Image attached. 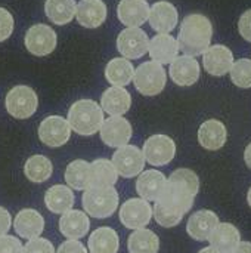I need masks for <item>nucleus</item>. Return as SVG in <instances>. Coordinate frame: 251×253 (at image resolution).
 I'll list each match as a JSON object with an SVG mask.
<instances>
[{
    "label": "nucleus",
    "instance_id": "1",
    "mask_svg": "<svg viewBox=\"0 0 251 253\" xmlns=\"http://www.w3.org/2000/svg\"><path fill=\"white\" fill-rule=\"evenodd\" d=\"M200 191V178L191 169H178L166 181L161 196L152 208L157 224L172 228L180 224L183 215L191 211Z\"/></svg>",
    "mask_w": 251,
    "mask_h": 253
},
{
    "label": "nucleus",
    "instance_id": "2",
    "mask_svg": "<svg viewBox=\"0 0 251 253\" xmlns=\"http://www.w3.org/2000/svg\"><path fill=\"white\" fill-rule=\"evenodd\" d=\"M212 37L213 25L210 19L201 13H191L182 21L176 42L183 55L198 56L210 47Z\"/></svg>",
    "mask_w": 251,
    "mask_h": 253
},
{
    "label": "nucleus",
    "instance_id": "3",
    "mask_svg": "<svg viewBox=\"0 0 251 253\" xmlns=\"http://www.w3.org/2000/svg\"><path fill=\"white\" fill-rule=\"evenodd\" d=\"M104 111L93 99H78L68 110L67 122L71 130L81 136L95 135L104 123Z\"/></svg>",
    "mask_w": 251,
    "mask_h": 253
},
{
    "label": "nucleus",
    "instance_id": "4",
    "mask_svg": "<svg viewBox=\"0 0 251 253\" xmlns=\"http://www.w3.org/2000/svg\"><path fill=\"white\" fill-rule=\"evenodd\" d=\"M81 203L89 216L107 219L118 208V193L114 187H90L84 190Z\"/></svg>",
    "mask_w": 251,
    "mask_h": 253
},
{
    "label": "nucleus",
    "instance_id": "5",
    "mask_svg": "<svg viewBox=\"0 0 251 253\" xmlns=\"http://www.w3.org/2000/svg\"><path fill=\"white\" fill-rule=\"evenodd\" d=\"M167 73L161 64L155 61H146L135 68L133 83L139 93L145 96H155L166 87Z\"/></svg>",
    "mask_w": 251,
    "mask_h": 253
},
{
    "label": "nucleus",
    "instance_id": "6",
    "mask_svg": "<svg viewBox=\"0 0 251 253\" xmlns=\"http://www.w3.org/2000/svg\"><path fill=\"white\" fill-rule=\"evenodd\" d=\"M6 110L7 113L19 120L30 119L38 108V96L33 87L25 84H18L12 87L6 95Z\"/></svg>",
    "mask_w": 251,
    "mask_h": 253
},
{
    "label": "nucleus",
    "instance_id": "7",
    "mask_svg": "<svg viewBox=\"0 0 251 253\" xmlns=\"http://www.w3.org/2000/svg\"><path fill=\"white\" fill-rule=\"evenodd\" d=\"M142 154L149 165L166 166L176 156V144L167 135H152L145 141Z\"/></svg>",
    "mask_w": 251,
    "mask_h": 253
},
{
    "label": "nucleus",
    "instance_id": "8",
    "mask_svg": "<svg viewBox=\"0 0 251 253\" xmlns=\"http://www.w3.org/2000/svg\"><path fill=\"white\" fill-rule=\"evenodd\" d=\"M148 34L139 27H127L126 30L120 31L117 37V49L123 58L129 61L141 59L148 52Z\"/></svg>",
    "mask_w": 251,
    "mask_h": 253
},
{
    "label": "nucleus",
    "instance_id": "9",
    "mask_svg": "<svg viewBox=\"0 0 251 253\" xmlns=\"http://www.w3.org/2000/svg\"><path fill=\"white\" fill-rule=\"evenodd\" d=\"M25 47L36 56H46L52 53L58 44V36L53 28L46 24H36L28 28L25 39Z\"/></svg>",
    "mask_w": 251,
    "mask_h": 253
},
{
    "label": "nucleus",
    "instance_id": "10",
    "mask_svg": "<svg viewBox=\"0 0 251 253\" xmlns=\"http://www.w3.org/2000/svg\"><path fill=\"white\" fill-rule=\"evenodd\" d=\"M112 165L117 173L123 178H133L143 172L145 169V159L142 151L135 145H124L117 148L112 156Z\"/></svg>",
    "mask_w": 251,
    "mask_h": 253
},
{
    "label": "nucleus",
    "instance_id": "11",
    "mask_svg": "<svg viewBox=\"0 0 251 253\" xmlns=\"http://www.w3.org/2000/svg\"><path fill=\"white\" fill-rule=\"evenodd\" d=\"M70 136H71V126L61 116H49L43 119L38 126L40 141L50 148H59L65 145L70 141Z\"/></svg>",
    "mask_w": 251,
    "mask_h": 253
},
{
    "label": "nucleus",
    "instance_id": "12",
    "mask_svg": "<svg viewBox=\"0 0 251 253\" xmlns=\"http://www.w3.org/2000/svg\"><path fill=\"white\" fill-rule=\"evenodd\" d=\"M152 218V208L143 199H129L120 208V221L129 230L145 228Z\"/></svg>",
    "mask_w": 251,
    "mask_h": 253
},
{
    "label": "nucleus",
    "instance_id": "13",
    "mask_svg": "<svg viewBox=\"0 0 251 253\" xmlns=\"http://www.w3.org/2000/svg\"><path fill=\"white\" fill-rule=\"evenodd\" d=\"M99 132H101V139L104 141V144L112 148H120V147L127 145L133 135L130 122L124 119L123 116H115V117H109L104 120Z\"/></svg>",
    "mask_w": 251,
    "mask_h": 253
},
{
    "label": "nucleus",
    "instance_id": "14",
    "mask_svg": "<svg viewBox=\"0 0 251 253\" xmlns=\"http://www.w3.org/2000/svg\"><path fill=\"white\" fill-rule=\"evenodd\" d=\"M148 21L154 31L160 34H169L176 28L179 22V13L170 1L161 0L149 6Z\"/></svg>",
    "mask_w": 251,
    "mask_h": 253
},
{
    "label": "nucleus",
    "instance_id": "15",
    "mask_svg": "<svg viewBox=\"0 0 251 253\" xmlns=\"http://www.w3.org/2000/svg\"><path fill=\"white\" fill-rule=\"evenodd\" d=\"M234 64V55L232 50L223 44H215L210 46L203 53V65L204 70L216 77L225 76L229 73L231 67Z\"/></svg>",
    "mask_w": 251,
    "mask_h": 253
},
{
    "label": "nucleus",
    "instance_id": "16",
    "mask_svg": "<svg viewBox=\"0 0 251 253\" xmlns=\"http://www.w3.org/2000/svg\"><path fill=\"white\" fill-rule=\"evenodd\" d=\"M200 64L194 56L182 55L170 62L169 74L178 86H192L200 79Z\"/></svg>",
    "mask_w": 251,
    "mask_h": 253
},
{
    "label": "nucleus",
    "instance_id": "17",
    "mask_svg": "<svg viewBox=\"0 0 251 253\" xmlns=\"http://www.w3.org/2000/svg\"><path fill=\"white\" fill-rule=\"evenodd\" d=\"M219 218L215 212L203 209L191 215L186 224L188 234L197 242H206L210 239L215 228L219 225Z\"/></svg>",
    "mask_w": 251,
    "mask_h": 253
},
{
    "label": "nucleus",
    "instance_id": "18",
    "mask_svg": "<svg viewBox=\"0 0 251 253\" xmlns=\"http://www.w3.org/2000/svg\"><path fill=\"white\" fill-rule=\"evenodd\" d=\"M13 228L22 239H36L44 230V218L36 209H22L13 219Z\"/></svg>",
    "mask_w": 251,
    "mask_h": 253
},
{
    "label": "nucleus",
    "instance_id": "19",
    "mask_svg": "<svg viewBox=\"0 0 251 253\" xmlns=\"http://www.w3.org/2000/svg\"><path fill=\"white\" fill-rule=\"evenodd\" d=\"M90 228V221L86 212L83 211H68L62 213L59 219V231L68 240H80L83 239Z\"/></svg>",
    "mask_w": 251,
    "mask_h": 253
},
{
    "label": "nucleus",
    "instance_id": "20",
    "mask_svg": "<svg viewBox=\"0 0 251 253\" xmlns=\"http://www.w3.org/2000/svg\"><path fill=\"white\" fill-rule=\"evenodd\" d=\"M75 18L84 28H98L107 19V6L102 0H80L75 7Z\"/></svg>",
    "mask_w": 251,
    "mask_h": 253
},
{
    "label": "nucleus",
    "instance_id": "21",
    "mask_svg": "<svg viewBox=\"0 0 251 253\" xmlns=\"http://www.w3.org/2000/svg\"><path fill=\"white\" fill-rule=\"evenodd\" d=\"M149 4L146 0H121L117 6V18L126 27H141L148 21Z\"/></svg>",
    "mask_w": 251,
    "mask_h": 253
},
{
    "label": "nucleus",
    "instance_id": "22",
    "mask_svg": "<svg viewBox=\"0 0 251 253\" xmlns=\"http://www.w3.org/2000/svg\"><path fill=\"white\" fill-rule=\"evenodd\" d=\"M228 132L220 120H206L198 129V142L209 151H217L226 144Z\"/></svg>",
    "mask_w": 251,
    "mask_h": 253
},
{
    "label": "nucleus",
    "instance_id": "23",
    "mask_svg": "<svg viewBox=\"0 0 251 253\" xmlns=\"http://www.w3.org/2000/svg\"><path fill=\"white\" fill-rule=\"evenodd\" d=\"M167 178L164 173L155 169L143 170L136 181V191L141 196V199L146 202H157V199L161 196L164 187H166Z\"/></svg>",
    "mask_w": 251,
    "mask_h": 253
},
{
    "label": "nucleus",
    "instance_id": "24",
    "mask_svg": "<svg viewBox=\"0 0 251 253\" xmlns=\"http://www.w3.org/2000/svg\"><path fill=\"white\" fill-rule=\"evenodd\" d=\"M148 53L152 61L158 64H170L178 58L179 46L173 36L170 34H157L149 40Z\"/></svg>",
    "mask_w": 251,
    "mask_h": 253
},
{
    "label": "nucleus",
    "instance_id": "25",
    "mask_svg": "<svg viewBox=\"0 0 251 253\" xmlns=\"http://www.w3.org/2000/svg\"><path fill=\"white\" fill-rule=\"evenodd\" d=\"M132 107V96L124 87L112 86L101 96V108L111 117L126 114Z\"/></svg>",
    "mask_w": 251,
    "mask_h": 253
},
{
    "label": "nucleus",
    "instance_id": "26",
    "mask_svg": "<svg viewBox=\"0 0 251 253\" xmlns=\"http://www.w3.org/2000/svg\"><path fill=\"white\" fill-rule=\"evenodd\" d=\"M210 246L220 253H232L241 243V234L238 228L229 222H219V225L212 233Z\"/></svg>",
    "mask_w": 251,
    "mask_h": 253
},
{
    "label": "nucleus",
    "instance_id": "27",
    "mask_svg": "<svg viewBox=\"0 0 251 253\" xmlns=\"http://www.w3.org/2000/svg\"><path fill=\"white\" fill-rule=\"evenodd\" d=\"M75 203V196L72 190L67 185H53L44 194V205L52 213L62 215L72 209Z\"/></svg>",
    "mask_w": 251,
    "mask_h": 253
},
{
    "label": "nucleus",
    "instance_id": "28",
    "mask_svg": "<svg viewBox=\"0 0 251 253\" xmlns=\"http://www.w3.org/2000/svg\"><path fill=\"white\" fill-rule=\"evenodd\" d=\"M90 253H117L120 249V239L111 227H99L89 237Z\"/></svg>",
    "mask_w": 251,
    "mask_h": 253
},
{
    "label": "nucleus",
    "instance_id": "29",
    "mask_svg": "<svg viewBox=\"0 0 251 253\" xmlns=\"http://www.w3.org/2000/svg\"><path fill=\"white\" fill-rule=\"evenodd\" d=\"M135 67L132 61L126 58H114L105 67V79L112 86L124 87L133 82Z\"/></svg>",
    "mask_w": 251,
    "mask_h": 253
},
{
    "label": "nucleus",
    "instance_id": "30",
    "mask_svg": "<svg viewBox=\"0 0 251 253\" xmlns=\"http://www.w3.org/2000/svg\"><path fill=\"white\" fill-rule=\"evenodd\" d=\"M75 0H46L44 13L55 25H67L75 16Z\"/></svg>",
    "mask_w": 251,
    "mask_h": 253
},
{
    "label": "nucleus",
    "instance_id": "31",
    "mask_svg": "<svg viewBox=\"0 0 251 253\" xmlns=\"http://www.w3.org/2000/svg\"><path fill=\"white\" fill-rule=\"evenodd\" d=\"M117 179L118 173L111 160L96 159L90 163V187H114Z\"/></svg>",
    "mask_w": 251,
    "mask_h": 253
},
{
    "label": "nucleus",
    "instance_id": "32",
    "mask_svg": "<svg viewBox=\"0 0 251 253\" xmlns=\"http://www.w3.org/2000/svg\"><path fill=\"white\" fill-rule=\"evenodd\" d=\"M65 182L71 190L84 191L90 187V163L74 160L65 169Z\"/></svg>",
    "mask_w": 251,
    "mask_h": 253
},
{
    "label": "nucleus",
    "instance_id": "33",
    "mask_svg": "<svg viewBox=\"0 0 251 253\" xmlns=\"http://www.w3.org/2000/svg\"><path fill=\"white\" fill-rule=\"evenodd\" d=\"M129 253H158L160 239L151 230H135L127 239Z\"/></svg>",
    "mask_w": 251,
    "mask_h": 253
},
{
    "label": "nucleus",
    "instance_id": "34",
    "mask_svg": "<svg viewBox=\"0 0 251 253\" xmlns=\"http://www.w3.org/2000/svg\"><path fill=\"white\" fill-rule=\"evenodd\" d=\"M24 173H25V178L28 181H31L34 184H43L52 176L53 165L46 156L36 154V156H31L25 162Z\"/></svg>",
    "mask_w": 251,
    "mask_h": 253
},
{
    "label": "nucleus",
    "instance_id": "35",
    "mask_svg": "<svg viewBox=\"0 0 251 253\" xmlns=\"http://www.w3.org/2000/svg\"><path fill=\"white\" fill-rule=\"evenodd\" d=\"M231 80L235 86L243 89L251 87V59H240L232 64L231 70Z\"/></svg>",
    "mask_w": 251,
    "mask_h": 253
},
{
    "label": "nucleus",
    "instance_id": "36",
    "mask_svg": "<svg viewBox=\"0 0 251 253\" xmlns=\"http://www.w3.org/2000/svg\"><path fill=\"white\" fill-rule=\"evenodd\" d=\"M22 253H55V248H53L52 242H49L47 239L36 237V239H31L25 245V248L22 249Z\"/></svg>",
    "mask_w": 251,
    "mask_h": 253
},
{
    "label": "nucleus",
    "instance_id": "37",
    "mask_svg": "<svg viewBox=\"0 0 251 253\" xmlns=\"http://www.w3.org/2000/svg\"><path fill=\"white\" fill-rule=\"evenodd\" d=\"M13 28H15V21L12 13L7 9L0 7V42L7 40L12 36Z\"/></svg>",
    "mask_w": 251,
    "mask_h": 253
},
{
    "label": "nucleus",
    "instance_id": "38",
    "mask_svg": "<svg viewBox=\"0 0 251 253\" xmlns=\"http://www.w3.org/2000/svg\"><path fill=\"white\" fill-rule=\"evenodd\" d=\"M22 243L13 236H0V253H22Z\"/></svg>",
    "mask_w": 251,
    "mask_h": 253
},
{
    "label": "nucleus",
    "instance_id": "39",
    "mask_svg": "<svg viewBox=\"0 0 251 253\" xmlns=\"http://www.w3.org/2000/svg\"><path fill=\"white\" fill-rule=\"evenodd\" d=\"M55 253H87V249L78 240H67L58 248V251H55Z\"/></svg>",
    "mask_w": 251,
    "mask_h": 253
},
{
    "label": "nucleus",
    "instance_id": "40",
    "mask_svg": "<svg viewBox=\"0 0 251 253\" xmlns=\"http://www.w3.org/2000/svg\"><path fill=\"white\" fill-rule=\"evenodd\" d=\"M238 30H240V34H241L247 42H251V9L246 10V12L240 16Z\"/></svg>",
    "mask_w": 251,
    "mask_h": 253
},
{
    "label": "nucleus",
    "instance_id": "41",
    "mask_svg": "<svg viewBox=\"0 0 251 253\" xmlns=\"http://www.w3.org/2000/svg\"><path fill=\"white\" fill-rule=\"evenodd\" d=\"M12 227V216L10 213L0 206V236H4Z\"/></svg>",
    "mask_w": 251,
    "mask_h": 253
},
{
    "label": "nucleus",
    "instance_id": "42",
    "mask_svg": "<svg viewBox=\"0 0 251 253\" xmlns=\"http://www.w3.org/2000/svg\"><path fill=\"white\" fill-rule=\"evenodd\" d=\"M232 253H251V243L250 242H241Z\"/></svg>",
    "mask_w": 251,
    "mask_h": 253
},
{
    "label": "nucleus",
    "instance_id": "43",
    "mask_svg": "<svg viewBox=\"0 0 251 253\" xmlns=\"http://www.w3.org/2000/svg\"><path fill=\"white\" fill-rule=\"evenodd\" d=\"M244 160H246L247 166L251 169V142L247 145V148L244 151Z\"/></svg>",
    "mask_w": 251,
    "mask_h": 253
},
{
    "label": "nucleus",
    "instance_id": "44",
    "mask_svg": "<svg viewBox=\"0 0 251 253\" xmlns=\"http://www.w3.org/2000/svg\"><path fill=\"white\" fill-rule=\"evenodd\" d=\"M198 253H220V252H217L216 249H213L212 246H209V248H204V249H201V251H200Z\"/></svg>",
    "mask_w": 251,
    "mask_h": 253
},
{
    "label": "nucleus",
    "instance_id": "45",
    "mask_svg": "<svg viewBox=\"0 0 251 253\" xmlns=\"http://www.w3.org/2000/svg\"><path fill=\"white\" fill-rule=\"evenodd\" d=\"M247 200H249V205H250V208H251V188L249 190V194H247Z\"/></svg>",
    "mask_w": 251,
    "mask_h": 253
}]
</instances>
